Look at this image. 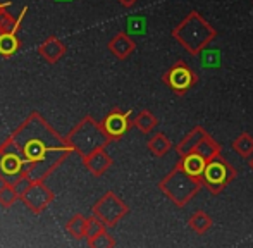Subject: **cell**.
Wrapping results in <instances>:
<instances>
[{"label":"cell","mask_w":253,"mask_h":248,"mask_svg":"<svg viewBox=\"0 0 253 248\" xmlns=\"http://www.w3.org/2000/svg\"><path fill=\"white\" fill-rule=\"evenodd\" d=\"M234 178H236V169L226 159L217 157L207 164L200 179L203 188H207L212 195H219L224 188L234 181Z\"/></svg>","instance_id":"obj_5"},{"label":"cell","mask_w":253,"mask_h":248,"mask_svg":"<svg viewBox=\"0 0 253 248\" xmlns=\"http://www.w3.org/2000/svg\"><path fill=\"white\" fill-rule=\"evenodd\" d=\"M2 5H9V3H0V7H2Z\"/></svg>","instance_id":"obj_28"},{"label":"cell","mask_w":253,"mask_h":248,"mask_svg":"<svg viewBox=\"0 0 253 248\" xmlns=\"http://www.w3.org/2000/svg\"><path fill=\"white\" fill-rule=\"evenodd\" d=\"M157 123H159V121H157V118L153 116V112H150V111L138 112L136 118L133 119V126H136L143 134L152 133V131L155 129Z\"/></svg>","instance_id":"obj_20"},{"label":"cell","mask_w":253,"mask_h":248,"mask_svg":"<svg viewBox=\"0 0 253 248\" xmlns=\"http://www.w3.org/2000/svg\"><path fill=\"white\" fill-rule=\"evenodd\" d=\"M188 224H190V228L193 229L197 235H205V233L212 228V217H210L207 212L197 210V212H193V214H191Z\"/></svg>","instance_id":"obj_18"},{"label":"cell","mask_w":253,"mask_h":248,"mask_svg":"<svg viewBox=\"0 0 253 248\" xmlns=\"http://www.w3.org/2000/svg\"><path fill=\"white\" fill-rule=\"evenodd\" d=\"M103 231H107V226L103 224V222L97 217V215H91V217H88V229H86L88 242H90V240H93L95 236H98Z\"/></svg>","instance_id":"obj_24"},{"label":"cell","mask_w":253,"mask_h":248,"mask_svg":"<svg viewBox=\"0 0 253 248\" xmlns=\"http://www.w3.org/2000/svg\"><path fill=\"white\" fill-rule=\"evenodd\" d=\"M17 198H19V195H17L12 183H3V185L0 186V205H2V207L7 208V207H10V205H14Z\"/></svg>","instance_id":"obj_23"},{"label":"cell","mask_w":253,"mask_h":248,"mask_svg":"<svg viewBox=\"0 0 253 248\" xmlns=\"http://www.w3.org/2000/svg\"><path fill=\"white\" fill-rule=\"evenodd\" d=\"M195 152H198L207 162H210V161H213V159L220 157V143L213 140L210 134H207L200 141V145L195 148Z\"/></svg>","instance_id":"obj_16"},{"label":"cell","mask_w":253,"mask_h":248,"mask_svg":"<svg viewBox=\"0 0 253 248\" xmlns=\"http://www.w3.org/2000/svg\"><path fill=\"white\" fill-rule=\"evenodd\" d=\"M88 245L95 247V248H110V247H116V240H114L107 231H103L98 236H95L93 240H90Z\"/></svg>","instance_id":"obj_25"},{"label":"cell","mask_w":253,"mask_h":248,"mask_svg":"<svg viewBox=\"0 0 253 248\" xmlns=\"http://www.w3.org/2000/svg\"><path fill=\"white\" fill-rule=\"evenodd\" d=\"M83 164L93 176H102V174H105L110 165H112V157L105 152V147L97 148V150H93L91 154L84 155Z\"/></svg>","instance_id":"obj_10"},{"label":"cell","mask_w":253,"mask_h":248,"mask_svg":"<svg viewBox=\"0 0 253 248\" xmlns=\"http://www.w3.org/2000/svg\"><path fill=\"white\" fill-rule=\"evenodd\" d=\"M86 229H88V219L81 214L73 215L66 224V231L76 240L86 238Z\"/></svg>","instance_id":"obj_17"},{"label":"cell","mask_w":253,"mask_h":248,"mask_svg":"<svg viewBox=\"0 0 253 248\" xmlns=\"http://www.w3.org/2000/svg\"><path fill=\"white\" fill-rule=\"evenodd\" d=\"M53 198H55L53 191L50 190V188L45 186L43 181H33V185L21 195L23 204L26 205L31 212H35V214L43 212L45 208H47L48 205L53 202Z\"/></svg>","instance_id":"obj_8"},{"label":"cell","mask_w":253,"mask_h":248,"mask_svg":"<svg viewBox=\"0 0 253 248\" xmlns=\"http://www.w3.org/2000/svg\"><path fill=\"white\" fill-rule=\"evenodd\" d=\"M172 37L188 54L198 55L215 40L217 31L200 12L193 10L174 28Z\"/></svg>","instance_id":"obj_2"},{"label":"cell","mask_w":253,"mask_h":248,"mask_svg":"<svg viewBox=\"0 0 253 248\" xmlns=\"http://www.w3.org/2000/svg\"><path fill=\"white\" fill-rule=\"evenodd\" d=\"M162 80L176 95H184V93H188V90H190L195 83H197L198 78H197V74L193 73V69L190 67V64L184 61H177L166 71Z\"/></svg>","instance_id":"obj_7"},{"label":"cell","mask_w":253,"mask_h":248,"mask_svg":"<svg viewBox=\"0 0 253 248\" xmlns=\"http://www.w3.org/2000/svg\"><path fill=\"white\" fill-rule=\"evenodd\" d=\"M133 121H129V112H123L119 109H114L105 119H103L102 126L105 127L107 134H109L112 140L121 138L127 129L131 127Z\"/></svg>","instance_id":"obj_9"},{"label":"cell","mask_w":253,"mask_h":248,"mask_svg":"<svg viewBox=\"0 0 253 248\" xmlns=\"http://www.w3.org/2000/svg\"><path fill=\"white\" fill-rule=\"evenodd\" d=\"M117 2H119L123 7H126V9H129V7L136 5V2H138V0H117Z\"/></svg>","instance_id":"obj_26"},{"label":"cell","mask_w":253,"mask_h":248,"mask_svg":"<svg viewBox=\"0 0 253 248\" xmlns=\"http://www.w3.org/2000/svg\"><path fill=\"white\" fill-rule=\"evenodd\" d=\"M38 54L45 59L47 62L55 64L66 54V43L62 40H59L57 37H50L38 47Z\"/></svg>","instance_id":"obj_12"},{"label":"cell","mask_w":253,"mask_h":248,"mask_svg":"<svg viewBox=\"0 0 253 248\" xmlns=\"http://www.w3.org/2000/svg\"><path fill=\"white\" fill-rule=\"evenodd\" d=\"M177 162H179L181 167H183L188 174L195 176V178H198V179L202 178L203 171H205L207 164H209L198 152H190V154H186V155H181Z\"/></svg>","instance_id":"obj_14"},{"label":"cell","mask_w":253,"mask_h":248,"mask_svg":"<svg viewBox=\"0 0 253 248\" xmlns=\"http://www.w3.org/2000/svg\"><path fill=\"white\" fill-rule=\"evenodd\" d=\"M159 188L170 202L177 205V207H184L195 195L200 193L203 188L202 179L195 178V176L188 174L181 164L177 162L172 167V171L159 183Z\"/></svg>","instance_id":"obj_4"},{"label":"cell","mask_w":253,"mask_h":248,"mask_svg":"<svg viewBox=\"0 0 253 248\" xmlns=\"http://www.w3.org/2000/svg\"><path fill=\"white\" fill-rule=\"evenodd\" d=\"M19 48L16 33H0V55H12Z\"/></svg>","instance_id":"obj_22"},{"label":"cell","mask_w":253,"mask_h":248,"mask_svg":"<svg viewBox=\"0 0 253 248\" xmlns=\"http://www.w3.org/2000/svg\"><path fill=\"white\" fill-rule=\"evenodd\" d=\"M248 164H250V167H252V171H253V155L250 159H248Z\"/></svg>","instance_id":"obj_27"},{"label":"cell","mask_w":253,"mask_h":248,"mask_svg":"<svg viewBox=\"0 0 253 248\" xmlns=\"http://www.w3.org/2000/svg\"><path fill=\"white\" fill-rule=\"evenodd\" d=\"M110 141H112V138L107 134L105 127L90 116H86L83 121L78 123L66 138L67 147L71 150L78 152L81 159L84 155L91 154L93 150H97V148L107 147Z\"/></svg>","instance_id":"obj_3"},{"label":"cell","mask_w":253,"mask_h":248,"mask_svg":"<svg viewBox=\"0 0 253 248\" xmlns=\"http://www.w3.org/2000/svg\"><path fill=\"white\" fill-rule=\"evenodd\" d=\"M231 147L236 154H240V157L250 159L253 155V136L248 133H241L240 136L234 138Z\"/></svg>","instance_id":"obj_19"},{"label":"cell","mask_w":253,"mask_h":248,"mask_svg":"<svg viewBox=\"0 0 253 248\" xmlns=\"http://www.w3.org/2000/svg\"><path fill=\"white\" fill-rule=\"evenodd\" d=\"M19 19L12 16V14L7 10V5L0 7V33H16L17 26H19Z\"/></svg>","instance_id":"obj_21"},{"label":"cell","mask_w":253,"mask_h":248,"mask_svg":"<svg viewBox=\"0 0 253 248\" xmlns=\"http://www.w3.org/2000/svg\"><path fill=\"white\" fill-rule=\"evenodd\" d=\"M127 212H129V207L112 191H107L93 205V215H97L107 228H114Z\"/></svg>","instance_id":"obj_6"},{"label":"cell","mask_w":253,"mask_h":248,"mask_svg":"<svg viewBox=\"0 0 253 248\" xmlns=\"http://www.w3.org/2000/svg\"><path fill=\"white\" fill-rule=\"evenodd\" d=\"M147 147L153 157H164V155H167L170 152L172 143H170V140L164 133H155L150 140H148Z\"/></svg>","instance_id":"obj_15"},{"label":"cell","mask_w":253,"mask_h":248,"mask_svg":"<svg viewBox=\"0 0 253 248\" xmlns=\"http://www.w3.org/2000/svg\"><path fill=\"white\" fill-rule=\"evenodd\" d=\"M0 152H10L23 159L24 174L31 181H43L69 155L71 148L37 112L30 116L12 136L0 145Z\"/></svg>","instance_id":"obj_1"},{"label":"cell","mask_w":253,"mask_h":248,"mask_svg":"<svg viewBox=\"0 0 253 248\" xmlns=\"http://www.w3.org/2000/svg\"><path fill=\"white\" fill-rule=\"evenodd\" d=\"M109 50L116 55L117 59L124 61V59L131 57L133 52L136 50V43L127 33H117L112 40L109 41Z\"/></svg>","instance_id":"obj_11"},{"label":"cell","mask_w":253,"mask_h":248,"mask_svg":"<svg viewBox=\"0 0 253 248\" xmlns=\"http://www.w3.org/2000/svg\"><path fill=\"white\" fill-rule=\"evenodd\" d=\"M207 129L203 126H195L191 131H188L183 136V140H179V143L176 145V152L177 155H186L190 152H195V148L200 145V141L207 136Z\"/></svg>","instance_id":"obj_13"}]
</instances>
